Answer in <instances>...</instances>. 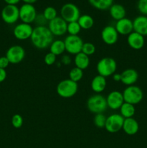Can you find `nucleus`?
Segmentation results:
<instances>
[{
  "instance_id": "1",
  "label": "nucleus",
  "mask_w": 147,
  "mask_h": 148,
  "mask_svg": "<svg viewBox=\"0 0 147 148\" xmlns=\"http://www.w3.org/2000/svg\"><path fill=\"white\" fill-rule=\"evenodd\" d=\"M30 39L36 49H45L50 47L53 41V36L47 26H36Z\"/></svg>"
},
{
  "instance_id": "2",
  "label": "nucleus",
  "mask_w": 147,
  "mask_h": 148,
  "mask_svg": "<svg viewBox=\"0 0 147 148\" xmlns=\"http://www.w3.org/2000/svg\"><path fill=\"white\" fill-rule=\"evenodd\" d=\"M96 69L98 75L106 78L115 73L117 62L112 57H103L97 62Z\"/></svg>"
},
{
  "instance_id": "3",
  "label": "nucleus",
  "mask_w": 147,
  "mask_h": 148,
  "mask_svg": "<svg viewBox=\"0 0 147 148\" xmlns=\"http://www.w3.org/2000/svg\"><path fill=\"white\" fill-rule=\"evenodd\" d=\"M86 107L92 114H103L108 108L106 98L101 94L92 95L86 101Z\"/></svg>"
},
{
  "instance_id": "4",
  "label": "nucleus",
  "mask_w": 147,
  "mask_h": 148,
  "mask_svg": "<svg viewBox=\"0 0 147 148\" xmlns=\"http://www.w3.org/2000/svg\"><path fill=\"white\" fill-rule=\"evenodd\" d=\"M78 91V83L71 80L70 79H65L59 82L56 86V92L63 98H70L74 96Z\"/></svg>"
},
{
  "instance_id": "5",
  "label": "nucleus",
  "mask_w": 147,
  "mask_h": 148,
  "mask_svg": "<svg viewBox=\"0 0 147 148\" xmlns=\"http://www.w3.org/2000/svg\"><path fill=\"white\" fill-rule=\"evenodd\" d=\"M122 93L124 101L134 106L141 103L144 98V92L142 90L135 85L127 86Z\"/></svg>"
},
{
  "instance_id": "6",
  "label": "nucleus",
  "mask_w": 147,
  "mask_h": 148,
  "mask_svg": "<svg viewBox=\"0 0 147 148\" xmlns=\"http://www.w3.org/2000/svg\"><path fill=\"white\" fill-rule=\"evenodd\" d=\"M61 17L67 23L77 21L81 16L79 8L73 3H66L61 7L60 10Z\"/></svg>"
},
{
  "instance_id": "7",
  "label": "nucleus",
  "mask_w": 147,
  "mask_h": 148,
  "mask_svg": "<svg viewBox=\"0 0 147 148\" xmlns=\"http://www.w3.org/2000/svg\"><path fill=\"white\" fill-rule=\"evenodd\" d=\"M63 41H64L66 51H67L69 54L76 55L82 52L84 42L82 38L79 37V36L69 35L65 38Z\"/></svg>"
},
{
  "instance_id": "8",
  "label": "nucleus",
  "mask_w": 147,
  "mask_h": 148,
  "mask_svg": "<svg viewBox=\"0 0 147 148\" xmlns=\"http://www.w3.org/2000/svg\"><path fill=\"white\" fill-rule=\"evenodd\" d=\"M3 21L8 25H13L20 20V11L17 5L7 4L3 7L1 12Z\"/></svg>"
},
{
  "instance_id": "9",
  "label": "nucleus",
  "mask_w": 147,
  "mask_h": 148,
  "mask_svg": "<svg viewBox=\"0 0 147 148\" xmlns=\"http://www.w3.org/2000/svg\"><path fill=\"white\" fill-rule=\"evenodd\" d=\"M125 119L120 114H112L107 117L105 129L110 133H117L122 130Z\"/></svg>"
},
{
  "instance_id": "10",
  "label": "nucleus",
  "mask_w": 147,
  "mask_h": 148,
  "mask_svg": "<svg viewBox=\"0 0 147 148\" xmlns=\"http://www.w3.org/2000/svg\"><path fill=\"white\" fill-rule=\"evenodd\" d=\"M5 56L10 64H17L22 62L25 57V50L20 45H13L9 48Z\"/></svg>"
},
{
  "instance_id": "11",
  "label": "nucleus",
  "mask_w": 147,
  "mask_h": 148,
  "mask_svg": "<svg viewBox=\"0 0 147 148\" xmlns=\"http://www.w3.org/2000/svg\"><path fill=\"white\" fill-rule=\"evenodd\" d=\"M68 23L61 17H56L48 22V27L53 36H62L67 33Z\"/></svg>"
},
{
  "instance_id": "12",
  "label": "nucleus",
  "mask_w": 147,
  "mask_h": 148,
  "mask_svg": "<svg viewBox=\"0 0 147 148\" xmlns=\"http://www.w3.org/2000/svg\"><path fill=\"white\" fill-rule=\"evenodd\" d=\"M20 11V20L22 23L31 24L34 23L37 16V11L33 4H23L19 8Z\"/></svg>"
},
{
  "instance_id": "13",
  "label": "nucleus",
  "mask_w": 147,
  "mask_h": 148,
  "mask_svg": "<svg viewBox=\"0 0 147 148\" xmlns=\"http://www.w3.org/2000/svg\"><path fill=\"white\" fill-rule=\"evenodd\" d=\"M33 31V27L31 24L21 23L17 24L13 29V35L17 39L20 40H25L30 38Z\"/></svg>"
},
{
  "instance_id": "14",
  "label": "nucleus",
  "mask_w": 147,
  "mask_h": 148,
  "mask_svg": "<svg viewBox=\"0 0 147 148\" xmlns=\"http://www.w3.org/2000/svg\"><path fill=\"white\" fill-rule=\"evenodd\" d=\"M106 101L108 108L113 111L120 109L125 102L122 93L118 90L111 91L106 97Z\"/></svg>"
},
{
  "instance_id": "15",
  "label": "nucleus",
  "mask_w": 147,
  "mask_h": 148,
  "mask_svg": "<svg viewBox=\"0 0 147 148\" xmlns=\"http://www.w3.org/2000/svg\"><path fill=\"white\" fill-rule=\"evenodd\" d=\"M119 34L117 32L115 26L107 25L101 32V38L105 44L108 46L114 45L117 43Z\"/></svg>"
},
{
  "instance_id": "16",
  "label": "nucleus",
  "mask_w": 147,
  "mask_h": 148,
  "mask_svg": "<svg viewBox=\"0 0 147 148\" xmlns=\"http://www.w3.org/2000/svg\"><path fill=\"white\" fill-rule=\"evenodd\" d=\"M115 27L118 34L120 36H128L133 31V20L127 17H124L116 21Z\"/></svg>"
},
{
  "instance_id": "17",
  "label": "nucleus",
  "mask_w": 147,
  "mask_h": 148,
  "mask_svg": "<svg viewBox=\"0 0 147 148\" xmlns=\"http://www.w3.org/2000/svg\"><path fill=\"white\" fill-rule=\"evenodd\" d=\"M127 43L131 49L134 50H140L144 46L145 39L144 36L136 32L133 31L127 37Z\"/></svg>"
},
{
  "instance_id": "18",
  "label": "nucleus",
  "mask_w": 147,
  "mask_h": 148,
  "mask_svg": "<svg viewBox=\"0 0 147 148\" xmlns=\"http://www.w3.org/2000/svg\"><path fill=\"white\" fill-rule=\"evenodd\" d=\"M121 80L123 85L126 86L134 85L138 79V73L135 69L132 68H128L125 69L120 73Z\"/></svg>"
},
{
  "instance_id": "19",
  "label": "nucleus",
  "mask_w": 147,
  "mask_h": 148,
  "mask_svg": "<svg viewBox=\"0 0 147 148\" xmlns=\"http://www.w3.org/2000/svg\"><path fill=\"white\" fill-rule=\"evenodd\" d=\"M133 31L139 33L143 36H147V16H137L133 20Z\"/></svg>"
},
{
  "instance_id": "20",
  "label": "nucleus",
  "mask_w": 147,
  "mask_h": 148,
  "mask_svg": "<svg viewBox=\"0 0 147 148\" xmlns=\"http://www.w3.org/2000/svg\"><path fill=\"white\" fill-rule=\"evenodd\" d=\"M122 130L128 135H135V134L138 133V130H139V124L133 117L125 119Z\"/></svg>"
},
{
  "instance_id": "21",
  "label": "nucleus",
  "mask_w": 147,
  "mask_h": 148,
  "mask_svg": "<svg viewBox=\"0 0 147 148\" xmlns=\"http://www.w3.org/2000/svg\"><path fill=\"white\" fill-rule=\"evenodd\" d=\"M107 86L106 78L101 75H96L91 82V88L96 94H100Z\"/></svg>"
},
{
  "instance_id": "22",
  "label": "nucleus",
  "mask_w": 147,
  "mask_h": 148,
  "mask_svg": "<svg viewBox=\"0 0 147 148\" xmlns=\"http://www.w3.org/2000/svg\"><path fill=\"white\" fill-rule=\"evenodd\" d=\"M109 12L110 17L116 21L124 18L126 16V10L124 7V6L120 4H112L110 7Z\"/></svg>"
},
{
  "instance_id": "23",
  "label": "nucleus",
  "mask_w": 147,
  "mask_h": 148,
  "mask_svg": "<svg viewBox=\"0 0 147 148\" xmlns=\"http://www.w3.org/2000/svg\"><path fill=\"white\" fill-rule=\"evenodd\" d=\"M74 62L76 67L81 69L82 70H84L89 67V64H90V59L87 55L80 52L78 54L75 55Z\"/></svg>"
},
{
  "instance_id": "24",
  "label": "nucleus",
  "mask_w": 147,
  "mask_h": 148,
  "mask_svg": "<svg viewBox=\"0 0 147 148\" xmlns=\"http://www.w3.org/2000/svg\"><path fill=\"white\" fill-rule=\"evenodd\" d=\"M50 52L56 55V56H61L66 51V48H65L64 41L62 40H53L50 44Z\"/></svg>"
},
{
  "instance_id": "25",
  "label": "nucleus",
  "mask_w": 147,
  "mask_h": 148,
  "mask_svg": "<svg viewBox=\"0 0 147 148\" xmlns=\"http://www.w3.org/2000/svg\"><path fill=\"white\" fill-rule=\"evenodd\" d=\"M114 0H88L91 6L98 10H108L113 4Z\"/></svg>"
},
{
  "instance_id": "26",
  "label": "nucleus",
  "mask_w": 147,
  "mask_h": 148,
  "mask_svg": "<svg viewBox=\"0 0 147 148\" xmlns=\"http://www.w3.org/2000/svg\"><path fill=\"white\" fill-rule=\"evenodd\" d=\"M77 22L83 30H89L93 27L95 23L93 17L89 14H81Z\"/></svg>"
},
{
  "instance_id": "27",
  "label": "nucleus",
  "mask_w": 147,
  "mask_h": 148,
  "mask_svg": "<svg viewBox=\"0 0 147 148\" xmlns=\"http://www.w3.org/2000/svg\"><path fill=\"white\" fill-rule=\"evenodd\" d=\"M120 114L123 117L124 119L133 118L135 115V106L131 103L124 102V103L121 106L120 108Z\"/></svg>"
},
{
  "instance_id": "28",
  "label": "nucleus",
  "mask_w": 147,
  "mask_h": 148,
  "mask_svg": "<svg viewBox=\"0 0 147 148\" xmlns=\"http://www.w3.org/2000/svg\"><path fill=\"white\" fill-rule=\"evenodd\" d=\"M83 70H82L81 69H79V68L75 66V67L72 68L70 70V72H69V79H70L71 80L78 83L79 81L82 80V79L83 78Z\"/></svg>"
},
{
  "instance_id": "29",
  "label": "nucleus",
  "mask_w": 147,
  "mask_h": 148,
  "mask_svg": "<svg viewBox=\"0 0 147 148\" xmlns=\"http://www.w3.org/2000/svg\"><path fill=\"white\" fill-rule=\"evenodd\" d=\"M43 14L44 15L45 18L48 20V22L51 21L56 17H58L57 10H56L55 7H51V6L46 7L45 10H43Z\"/></svg>"
},
{
  "instance_id": "30",
  "label": "nucleus",
  "mask_w": 147,
  "mask_h": 148,
  "mask_svg": "<svg viewBox=\"0 0 147 148\" xmlns=\"http://www.w3.org/2000/svg\"><path fill=\"white\" fill-rule=\"evenodd\" d=\"M81 30L82 28L77 21L68 23L67 33L70 36H78V34L80 33Z\"/></svg>"
},
{
  "instance_id": "31",
  "label": "nucleus",
  "mask_w": 147,
  "mask_h": 148,
  "mask_svg": "<svg viewBox=\"0 0 147 148\" xmlns=\"http://www.w3.org/2000/svg\"><path fill=\"white\" fill-rule=\"evenodd\" d=\"M107 117L103 114H95L94 117V124L96 127L99 129L105 128V123H106Z\"/></svg>"
},
{
  "instance_id": "32",
  "label": "nucleus",
  "mask_w": 147,
  "mask_h": 148,
  "mask_svg": "<svg viewBox=\"0 0 147 148\" xmlns=\"http://www.w3.org/2000/svg\"><path fill=\"white\" fill-rule=\"evenodd\" d=\"M96 51V47L93 43H90V42H86L84 43L83 46H82V52L84 54L87 55L88 56H92Z\"/></svg>"
},
{
  "instance_id": "33",
  "label": "nucleus",
  "mask_w": 147,
  "mask_h": 148,
  "mask_svg": "<svg viewBox=\"0 0 147 148\" xmlns=\"http://www.w3.org/2000/svg\"><path fill=\"white\" fill-rule=\"evenodd\" d=\"M23 118L21 115L20 114H14L13 115V116L12 117L11 123L12 125L13 126V127L15 129H20L22 127L23 125Z\"/></svg>"
},
{
  "instance_id": "34",
  "label": "nucleus",
  "mask_w": 147,
  "mask_h": 148,
  "mask_svg": "<svg viewBox=\"0 0 147 148\" xmlns=\"http://www.w3.org/2000/svg\"><path fill=\"white\" fill-rule=\"evenodd\" d=\"M137 9L141 15L147 16V0H138L137 2Z\"/></svg>"
},
{
  "instance_id": "35",
  "label": "nucleus",
  "mask_w": 147,
  "mask_h": 148,
  "mask_svg": "<svg viewBox=\"0 0 147 148\" xmlns=\"http://www.w3.org/2000/svg\"><path fill=\"white\" fill-rule=\"evenodd\" d=\"M56 57H57V56H56V55L50 53V52L46 53V56H45L44 57L45 64H46V65H48V66H52V65H53L54 64H56Z\"/></svg>"
},
{
  "instance_id": "36",
  "label": "nucleus",
  "mask_w": 147,
  "mask_h": 148,
  "mask_svg": "<svg viewBox=\"0 0 147 148\" xmlns=\"http://www.w3.org/2000/svg\"><path fill=\"white\" fill-rule=\"evenodd\" d=\"M34 23H35L37 26H46V25L48 24V20L45 18L43 13H42V14H37Z\"/></svg>"
},
{
  "instance_id": "37",
  "label": "nucleus",
  "mask_w": 147,
  "mask_h": 148,
  "mask_svg": "<svg viewBox=\"0 0 147 148\" xmlns=\"http://www.w3.org/2000/svg\"><path fill=\"white\" fill-rule=\"evenodd\" d=\"M10 64V62H9L8 59L6 57V56L0 57V68L5 69Z\"/></svg>"
},
{
  "instance_id": "38",
  "label": "nucleus",
  "mask_w": 147,
  "mask_h": 148,
  "mask_svg": "<svg viewBox=\"0 0 147 148\" xmlns=\"http://www.w3.org/2000/svg\"><path fill=\"white\" fill-rule=\"evenodd\" d=\"M61 63L63 65H69L71 63V58L69 55H63L61 59Z\"/></svg>"
},
{
  "instance_id": "39",
  "label": "nucleus",
  "mask_w": 147,
  "mask_h": 148,
  "mask_svg": "<svg viewBox=\"0 0 147 148\" xmlns=\"http://www.w3.org/2000/svg\"><path fill=\"white\" fill-rule=\"evenodd\" d=\"M7 76V71L4 69H1L0 68V83L3 82L6 79Z\"/></svg>"
},
{
  "instance_id": "40",
  "label": "nucleus",
  "mask_w": 147,
  "mask_h": 148,
  "mask_svg": "<svg viewBox=\"0 0 147 148\" xmlns=\"http://www.w3.org/2000/svg\"><path fill=\"white\" fill-rule=\"evenodd\" d=\"M112 79H113L114 81H115V82H120L121 80L120 74L116 73V72H115L114 75H112Z\"/></svg>"
},
{
  "instance_id": "41",
  "label": "nucleus",
  "mask_w": 147,
  "mask_h": 148,
  "mask_svg": "<svg viewBox=\"0 0 147 148\" xmlns=\"http://www.w3.org/2000/svg\"><path fill=\"white\" fill-rule=\"evenodd\" d=\"M4 2L7 4H11V5H17L21 0H4Z\"/></svg>"
},
{
  "instance_id": "42",
  "label": "nucleus",
  "mask_w": 147,
  "mask_h": 148,
  "mask_svg": "<svg viewBox=\"0 0 147 148\" xmlns=\"http://www.w3.org/2000/svg\"><path fill=\"white\" fill-rule=\"evenodd\" d=\"M24 2V4H34L35 3L37 2V0H21Z\"/></svg>"
}]
</instances>
